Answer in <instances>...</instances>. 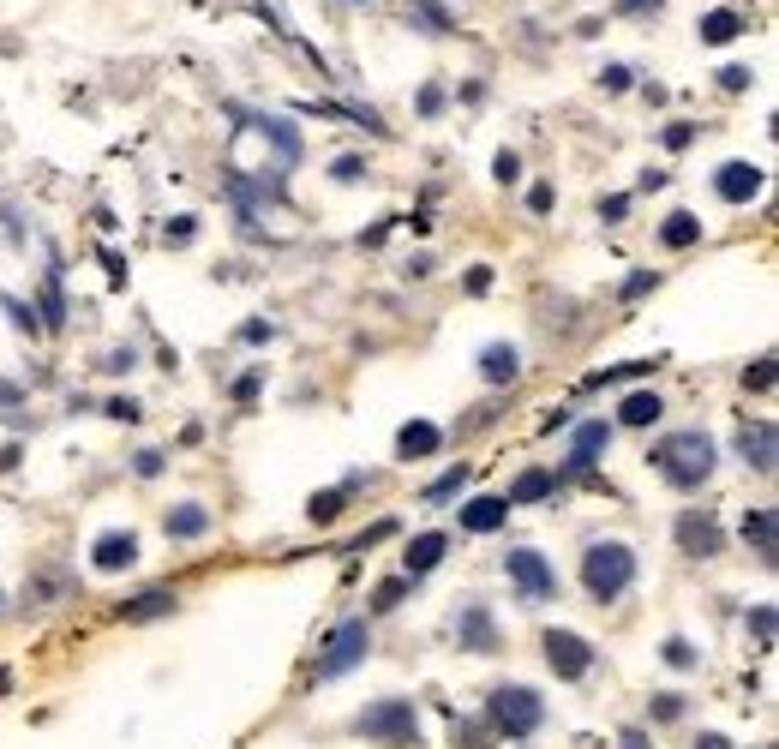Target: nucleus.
<instances>
[{"instance_id":"1","label":"nucleus","mask_w":779,"mask_h":749,"mask_svg":"<svg viewBox=\"0 0 779 749\" xmlns=\"http://www.w3.org/2000/svg\"><path fill=\"white\" fill-rule=\"evenodd\" d=\"M654 474L666 480V486H678V492H696V486H708L714 480V462H720V450H714V438L708 432H666L660 444H654Z\"/></svg>"},{"instance_id":"2","label":"nucleus","mask_w":779,"mask_h":749,"mask_svg":"<svg viewBox=\"0 0 779 749\" xmlns=\"http://www.w3.org/2000/svg\"><path fill=\"white\" fill-rule=\"evenodd\" d=\"M630 582H636V552H630L624 540H594L588 558H582V588H588L600 606H612Z\"/></svg>"},{"instance_id":"3","label":"nucleus","mask_w":779,"mask_h":749,"mask_svg":"<svg viewBox=\"0 0 779 749\" xmlns=\"http://www.w3.org/2000/svg\"><path fill=\"white\" fill-rule=\"evenodd\" d=\"M486 726H492L498 738H534V732L546 726V702H540L528 684H498V690L486 696Z\"/></svg>"},{"instance_id":"4","label":"nucleus","mask_w":779,"mask_h":749,"mask_svg":"<svg viewBox=\"0 0 779 749\" xmlns=\"http://www.w3.org/2000/svg\"><path fill=\"white\" fill-rule=\"evenodd\" d=\"M354 732L378 749H420V714L414 702H372L366 714H354Z\"/></svg>"},{"instance_id":"5","label":"nucleus","mask_w":779,"mask_h":749,"mask_svg":"<svg viewBox=\"0 0 779 749\" xmlns=\"http://www.w3.org/2000/svg\"><path fill=\"white\" fill-rule=\"evenodd\" d=\"M372 654V630H366V618H342L330 636H324V648H318V666H312V678L318 684H330V678H342V672H354L360 660Z\"/></svg>"},{"instance_id":"6","label":"nucleus","mask_w":779,"mask_h":749,"mask_svg":"<svg viewBox=\"0 0 779 749\" xmlns=\"http://www.w3.org/2000/svg\"><path fill=\"white\" fill-rule=\"evenodd\" d=\"M546 666H552V678L576 684V678L594 672V642L576 636V630H546Z\"/></svg>"},{"instance_id":"7","label":"nucleus","mask_w":779,"mask_h":749,"mask_svg":"<svg viewBox=\"0 0 779 749\" xmlns=\"http://www.w3.org/2000/svg\"><path fill=\"white\" fill-rule=\"evenodd\" d=\"M504 576H510L516 594H528V600H552V594H558V570H552L540 552H528V546H516V552L504 558Z\"/></svg>"},{"instance_id":"8","label":"nucleus","mask_w":779,"mask_h":749,"mask_svg":"<svg viewBox=\"0 0 779 749\" xmlns=\"http://www.w3.org/2000/svg\"><path fill=\"white\" fill-rule=\"evenodd\" d=\"M678 546H684L690 558H720L726 534H720V522H714L708 510H684V516H678Z\"/></svg>"},{"instance_id":"9","label":"nucleus","mask_w":779,"mask_h":749,"mask_svg":"<svg viewBox=\"0 0 779 749\" xmlns=\"http://www.w3.org/2000/svg\"><path fill=\"white\" fill-rule=\"evenodd\" d=\"M90 564H96L102 576H114V570H132V564H138V540H132L126 528H108V534H96V546H90Z\"/></svg>"},{"instance_id":"10","label":"nucleus","mask_w":779,"mask_h":749,"mask_svg":"<svg viewBox=\"0 0 779 749\" xmlns=\"http://www.w3.org/2000/svg\"><path fill=\"white\" fill-rule=\"evenodd\" d=\"M762 180H768V174H762L756 162H726V168L714 174V192H720L726 204H750V198L762 192Z\"/></svg>"},{"instance_id":"11","label":"nucleus","mask_w":779,"mask_h":749,"mask_svg":"<svg viewBox=\"0 0 779 749\" xmlns=\"http://www.w3.org/2000/svg\"><path fill=\"white\" fill-rule=\"evenodd\" d=\"M738 456L756 474H774V420H744L738 426Z\"/></svg>"},{"instance_id":"12","label":"nucleus","mask_w":779,"mask_h":749,"mask_svg":"<svg viewBox=\"0 0 779 749\" xmlns=\"http://www.w3.org/2000/svg\"><path fill=\"white\" fill-rule=\"evenodd\" d=\"M456 636H462V654H498V624H492L486 606H462Z\"/></svg>"},{"instance_id":"13","label":"nucleus","mask_w":779,"mask_h":749,"mask_svg":"<svg viewBox=\"0 0 779 749\" xmlns=\"http://www.w3.org/2000/svg\"><path fill=\"white\" fill-rule=\"evenodd\" d=\"M480 378H486V384H516V378H522V348L486 342V348H480Z\"/></svg>"},{"instance_id":"14","label":"nucleus","mask_w":779,"mask_h":749,"mask_svg":"<svg viewBox=\"0 0 779 749\" xmlns=\"http://www.w3.org/2000/svg\"><path fill=\"white\" fill-rule=\"evenodd\" d=\"M504 522H510V504H504L498 492H486V498H468V504H462V528H468V534H498Z\"/></svg>"},{"instance_id":"15","label":"nucleus","mask_w":779,"mask_h":749,"mask_svg":"<svg viewBox=\"0 0 779 749\" xmlns=\"http://www.w3.org/2000/svg\"><path fill=\"white\" fill-rule=\"evenodd\" d=\"M438 444H444V432H438L432 420H408V426L396 432V456H402V462H426Z\"/></svg>"},{"instance_id":"16","label":"nucleus","mask_w":779,"mask_h":749,"mask_svg":"<svg viewBox=\"0 0 779 749\" xmlns=\"http://www.w3.org/2000/svg\"><path fill=\"white\" fill-rule=\"evenodd\" d=\"M612 444V426L594 420V426H576V444H570V474H594V456Z\"/></svg>"},{"instance_id":"17","label":"nucleus","mask_w":779,"mask_h":749,"mask_svg":"<svg viewBox=\"0 0 779 749\" xmlns=\"http://www.w3.org/2000/svg\"><path fill=\"white\" fill-rule=\"evenodd\" d=\"M444 552H450V534H420L414 546H408V582H420V576H432L438 564H444Z\"/></svg>"},{"instance_id":"18","label":"nucleus","mask_w":779,"mask_h":749,"mask_svg":"<svg viewBox=\"0 0 779 749\" xmlns=\"http://www.w3.org/2000/svg\"><path fill=\"white\" fill-rule=\"evenodd\" d=\"M180 600H174V588H144V594H132L126 606H120V618L126 624H150V618H168Z\"/></svg>"},{"instance_id":"19","label":"nucleus","mask_w":779,"mask_h":749,"mask_svg":"<svg viewBox=\"0 0 779 749\" xmlns=\"http://www.w3.org/2000/svg\"><path fill=\"white\" fill-rule=\"evenodd\" d=\"M552 492H558V474H552V468H528V474L504 492V504L516 510V504H540V498H552Z\"/></svg>"},{"instance_id":"20","label":"nucleus","mask_w":779,"mask_h":749,"mask_svg":"<svg viewBox=\"0 0 779 749\" xmlns=\"http://www.w3.org/2000/svg\"><path fill=\"white\" fill-rule=\"evenodd\" d=\"M696 30H702V42H714V48H720V42L744 36L750 24H744V12H732V6H714V12H702V24H696Z\"/></svg>"},{"instance_id":"21","label":"nucleus","mask_w":779,"mask_h":749,"mask_svg":"<svg viewBox=\"0 0 779 749\" xmlns=\"http://www.w3.org/2000/svg\"><path fill=\"white\" fill-rule=\"evenodd\" d=\"M660 414H666V402H660L654 390H630V396L618 402V420H624V426H654Z\"/></svg>"},{"instance_id":"22","label":"nucleus","mask_w":779,"mask_h":749,"mask_svg":"<svg viewBox=\"0 0 779 749\" xmlns=\"http://www.w3.org/2000/svg\"><path fill=\"white\" fill-rule=\"evenodd\" d=\"M354 486H360V474H354V480H342V486H330V492H312V504H306V516H312L318 528H324V522H336V516H342V504L354 498Z\"/></svg>"},{"instance_id":"23","label":"nucleus","mask_w":779,"mask_h":749,"mask_svg":"<svg viewBox=\"0 0 779 749\" xmlns=\"http://www.w3.org/2000/svg\"><path fill=\"white\" fill-rule=\"evenodd\" d=\"M204 534H210V510H204V504L168 510V540H204Z\"/></svg>"},{"instance_id":"24","label":"nucleus","mask_w":779,"mask_h":749,"mask_svg":"<svg viewBox=\"0 0 779 749\" xmlns=\"http://www.w3.org/2000/svg\"><path fill=\"white\" fill-rule=\"evenodd\" d=\"M660 240H666V246H672V252H690V246H696V240H702V222H696V216H690V210H672V216H666V222H660Z\"/></svg>"},{"instance_id":"25","label":"nucleus","mask_w":779,"mask_h":749,"mask_svg":"<svg viewBox=\"0 0 779 749\" xmlns=\"http://www.w3.org/2000/svg\"><path fill=\"white\" fill-rule=\"evenodd\" d=\"M744 540L756 546L762 564H774V510H744Z\"/></svg>"},{"instance_id":"26","label":"nucleus","mask_w":779,"mask_h":749,"mask_svg":"<svg viewBox=\"0 0 779 749\" xmlns=\"http://www.w3.org/2000/svg\"><path fill=\"white\" fill-rule=\"evenodd\" d=\"M492 738H498V732H492L486 720H456V726H450V744L456 749H486Z\"/></svg>"},{"instance_id":"27","label":"nucleus","mask_w":779,"mask_h":749,"mask_svg":"<svg viewBox=\"0 0 779 749\" xmlns=\"http://www.w3.org/2000/svg\"><path fill=\"white\" fill-rule=\"evenodd\" d=\"M408 588H414L408 576H396V582H378V588H372V612H396V606L408 600Z\"/></svg>"},{"instance_id":"28","label":"nucleus","mask_w":779,"mask_h":749,"mask_svg":"<svg viewBox=\"0 0 779 749\" xmlns=\"http://www.w3.org/2000/svg\"><path fill=\"white\" fill-rule=\"evenodd\" d=\"M648 372H654V360H624V366H612V372H594L588 384L606 390V384H618V378H648Z\"/></svg>"},{"instance_id":"29","label":"nucleus","mask_w":779,"mask_h":749,"mask_svg":"<svg viewBox=\"0 0 779 749\" xmlns=\"http://www.w3.org/2000/svg\"><path fill=\"white\" fill-rule=\"evenodd\" d=\"M660 660H666V666H672V672H690V666H696V648H690V642H684V636H672V642H666V648H660Z\"/></svg>"},{"instance_id":"30","label":"nucleus","mask_w":779,"mask_h":749,"mask_svg":"<svg viewBox=\"0 0 779 749\" xmlns=\"http://www.w3.org/2000/svg\"><path fill=\"white\" fill-rule=\"evenodd\" d=\"M744 390H774V354H762L756 366H744Z\"/></svg>"},{"instance_id":"31","label":"nucleus","mask_w":779,"mask_h":749,"mask_svg":"<svg viewBox=\"0 0 779 749\" xmlns=\"http://www.w3.org/2000/svg\"><path fill=\"white\" fill-rule=\"evenodd\" d=\"M462 486H468V462H462V468H450V474H438V480L426 486V498H450V492H462Z\"/></svg>"},{"instance_id":"32","label":"nucleus","mask_w":779,"mask_h":749,"mask_svg":"<svg viewBox=\"0 0 779 749\" xmlns=\"http://www.w3.org/2000/svg\"><path fill=\"white\" fill-rule=\"evenodd\" d=\"M42 312H48V318H42L48 330H54V324L66 318V306H60V276H54V270H48V294H42Z\"/></svg>"},{"instance_id":"33","label":"nucleus","mask_w":779,"mask_h":749,"mask_svg":"<svg viewBox=\"0 0 779 749\" xmlns=\"http://www.w3.org/2000/svg\"><path fill=\"white\" fill-rule=\"evenodd\" d=\"M648 714H654L660 726H672V720L684 714V696H672V690H666V696H654V702H648Z\"/></svg>"},{"instance_id":"34","label":"nucleus","mask_w":779,"mask_h":749,"mask_svg":"<svg viewBox=\"0 0 779 749\" xmlns=\"http://www.w3.org/2000/svg\"><path fill=\"white\" fill-rule=\"evenodd\" d=\"M750 630H756L762 648H774V606H756V612H750Z\"/></svg>"},{"instance_id":"35","label":"nucleus","mask_w":779,"mask_h":749,"mask_svg":"<svg viewBox=\"0 0 779 749\" xmlns=\"http://www.w3.org/2000/svg\"><path fill=\"white\" fill-rule=\"evenodd\" d=\"M492 174H498L504 186H510V180H522V156H516V150H498V162H492Z\"/></svg>"},{"instance_id":"36","label":"nucleus","mask_w":779,"mask_h":749,"mask_svg":"<svg viewBox=\"0 0 779 749\" xmlns=\"http://www.w3.org/2000/svg\"><path fill=\"white\" fill-rule=\"evenodd\" d=\"M132 468H138V480H156V474H162V450H138Z\"/></svg>"},{"instance_id":"37","label":"nucleus","mask_w":779,"mask_h":749,"mask_svg":"<svg viewBox=\"0 0 779 749\" xmlns=\"http://www.w3.org/2000/svg\"><path fill=\"white\" fill-rule=\"evenodd\" d=\"M654 282H660V276H654V270H636V276H630V282H624V300H642V294H648V288H654Z\"/></svg>"},{"instance_id":"38","label":"nucleus","mask_w":779,"mask_h":749,"mask_svg":"<svg viewBox=\"0 0 779 749\" xmlns=\"http://www.w3.org/2000/svg\"><path fill=\"white\" fill-rule=\"evenodd\" d=\"M6 312H12V324H18V330H30V336L42 330V324H36V312H30L24 300H6Z\"/></svg>"},{"instance_id":"39","label":"nucleus","mask_w":779,"mask_h":749,"mask_svg":"<svg viewBox=\"0 0 779 749\" xmlns=\"http://www.w3.org/2000/svg\"><path fill=\"white\" fill-rule=\"evenodd\" d=\"M330 174H336V180H360V174H366V162H360V156H336V168H330Z\"/></svg>"},{"instance_id":"40","label":"nucleus","mask_w":779,"mask_h":749,"mask_svg":"<svg viewBox=\"0 0 779 749\" xmlns=\"http://www.w3.org/2000/svg\"><path fill=\"white\" fill-rule=\"evenodd\" d=\"M192 234H198V228H192V216H174V222H168V246H186Z\"/></svg>"},{"instance_id":"41","label":"nucleus","mask_w":779,"mask_h":749,"mask_svg":"<svg viewBox=\"0 0 779 749\" xmlns=\"http://www.w3.org/2000/svg\"><path fill=\"white\" fill-rule=\"evenodd\" d=\"M600 84H606V90H630V66H606Z\"/></svg>"},{"instance_id":"42","label":"nucleus","mask_w":779,"mask_h":749,"mask_svg":"<svg viewBox=\"0 0 779 749\" xmlns=\"http://www.w3.org/2000/svg\"><path fill=\"white\" fill-rule=\"evenodd\" d=\"M750 78H756V72H750V66H726V72H720V84H726V90H744V84H750Z\"/></svg>"},{"instance_id":"43","label":"nucleus","mask_w":779,"mask_h":749,"mask_svg":"<svg viewBox=\"0 0 779 749\" xmlns=\"http://www.w3.org/2000/svg\"><path fill=\"white\" fill-rule=\"evenodd\" d=\"M108 420H138V402H132V396H114V402H108Z\"/></svg>"},{"instance_id":"44","label":"nucleus","mask_w":779,"mask_h":749,"mask_svg":"<svg viewBox=\"0 0 779 749\" xmlns=\"http://www.w3.org/2000/svg\"><path fill=\"white\" fill-rule=\"evenodd\" d=\"M438 108H444V90H438V84H426V90H420V114H438Z\"/></svg>"},{"instance_id":"45","label":"nucleus","mask_w":779,"mask_h":749,"mask_svg":"<svg viewBox=\"0 0 779 749\" xmlns=\"http://www.w3.org/2000/svg\"><path fill=\"white\" fill-rule=\"evenodd\" d=\"M690 138H696V126H684V120H678V126H666V144H672V150H684Z\"/></svg>"},{"instance_id":"46","label":"nucleus","mask_w":779,"mask_h":749,"mask_svg":"<svg viewBox=\"0 0 779 749\" xmlns=\"http://www.w3.org/2000/svg\"><path fill=\"white\" fill-rule=\"evenodd\" d=\"M528 210L546 216V210H552V186H534V192H528Z\"/></svg>"},{"instance_id":"47","label":"nucleus","mask_w":779,"mask_h":749,"mask_svg":"<svg viewBox=\"0 0 779 749\" xmlns=\"http://www.w3.org/2000/svg\"><path fill=\"white\" fill-rule=\"evenodd\" d=\"M600 216H606V222H618V216H630V198H624V192H618V198H606V204H600Z\"/></svg>"},{"instance_id":"48","label":"nucleus","mask_w":779,"mask_h":749,"mask_svg":"<svg viewBox=\"0 0 779 749\" xmlns=\"http://www.w3.org/2000/svg\"><path fill=\"white\" fill-rule=\"evenodd\" d=\"M486 288H492V270H486V264H474V270H468V294H486Z\"/></svg>"},{"instance_id":"49","label":"nucleus","mask_w":779,"mask_h":749,"mask_svg":"<svg viewBox=\"0 0 779 749\" xmlns=\"http://www.w3.org/2000/svg\"><path fill=\"white\" fill-rule=\"evenodd\" d=\"M252 396H258V372H246V378L234 384V402H252Z\"/></svg>"},{"instance_id":"50","label":"nucleus","mask_w":779,"mask_h":749,"mask_svg":"<svg viewBox=\"0 0 779 749\" xmlns=\"http://www.w3.org/2000/svg\"><path fill=\"white\" fill-rule=\"evenodd\" d=\"M696 749H732V744H726L720 732H702V738H696Z\"/></svg>"},{"instance_id":"51","label":"nucleus","mask_w":779,"mask_h":749,"mask_svg":"<svg viewBox=\"0 0 779 749\" xmlns=\"http://www.w3.org/2000/svg\"><path fill=\"white\" fill-rule=\"evenodd\" d=\"M624 749H648V732H624Z\"/></svg>"},{"instance_id":"52","label":"nucleus","mask_w":779,"mask_h":749,"mask_svg":"<svg viewBox=\"0 0 779 749\" xmlns=\"http://www.w3.org/2000/svg\"><path fill=\"white\" fill-rule=\"evenodd\" d=\"M648 6H660V0H624V12H648Z\"/></svg>"},{"instance_id":"53","label":"nucleus","mask_w":779,"mask_h":749,"mask_svg":"<svg viewBox=\"0 0 779 749\" xmlns=\"http://www.w3.org/2000/svg\"><path fill=\"white\" fill-rule=\"evenodd\" d=\"M6 402H12V390H0V408H6Z\"/></svg>"},{"instance_id":"54","label":"nucleus","mask_w":779,"mask_h":749,"mask_svg":"<svg viewBox=\"0 0 779 749\" xmlns=\"http://www.w3.org/2000/svg\"><path fill=\"white\" fill-rule=\"evenodd\" d=\"M0 600H6V594H0Z\"/></svg>"}]
</instances>
